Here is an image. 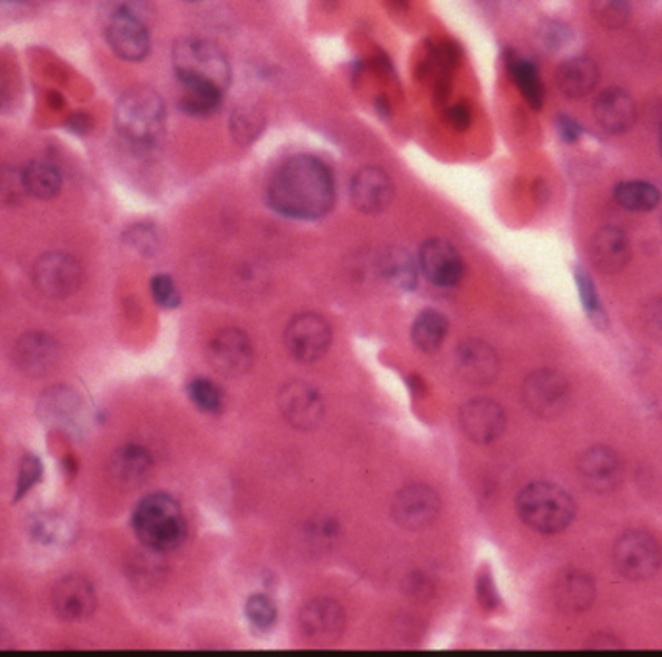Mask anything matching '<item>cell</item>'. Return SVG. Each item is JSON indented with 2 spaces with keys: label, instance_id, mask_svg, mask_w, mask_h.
I'll return each mask as SVG.
<instances>
[{
  "label": "cell",
  "instance_id": "obj_1",
  "mask_svg": "<svg viewBox=\"0 0 662 657\" xmlns=\"http://www.w3.org/2000/svg\"><path fill=\"white\" fill-rule=\"evenodd\" d=\"M335 196L334 171L324 159L310 154L289 157L269 179V208L290 219L314 222L328 216Z\"/></svg>",
  "mask_w": 662,
  "mask_h": 657
},
{
  "label": "cell",
  "instance_id": "obj_2",
  "mask_svg": "<svg viewBox=\"0 0 662 657\" xmlns=\"http://www.w3.org/2000/svg\"><path fill=\"white\" fill-rule=\"evenodd\" d=\"M132 526L144 546L156 553H169L179 549L188 533L182 508L171 494L165 493L146 497L136 507Z\"/></svg>",
  "mask_w": 662,
  "mask_h": 657
},
{
  "label": "cell",
  "instance_id": "obj_3",
  "mask_svg": "<svg viewBox=\"0 0 662 657\" xmlns=\"http://www.w3.org/2000/svg\"><path fill=\"white\" fill-rule=\"evenodd\" d=\"M151 8L146 0H109L105 38L112 52L128 62H140L151 49Z\"/></svg>",
  "mask_w": 662,
  "mask_h": 657
},
{
  "label": "cell",
  "instance_id": "obj_4",
  "mask_svg": "<svg viewBox=\"0 0 662 657\" xmlns=\"http://www.w3.org/2000/svg\"><path fill=\"white\" fill-rule=\"evenodd\" d=\"M165 104L161 96L151 88L138 86L128 90L117 104L115 122L120 135L135 146H156L165 133Z\"/></svg>",
  "mask_w": 662,
  "mask_h": 657
},
{
  "label": "cell",
  "instance_id": "obj_5",
  "mask_svg": "<svg viewBox=\"0 0 662 657\" xmlns=\"http://www.w3.org/2000/svg\"><path fill=\"white\" fill-rule=\"evenodd\" d=\"M517 514L531 530L559 533L575 518V502L566 489L554 483L536 481L517 494Z\"/></svg>",
  "mask_w": 662,
  "mask_h": 657
},
{
  "label": "cell",
  "instance_id": "obj_6",
  "mask_svg": "<svg viewBox=\"0 0 662 657\" xmlns=\"http://www.w3.org/2000/svg\"><path fill=\"white\" fill-rule=\"evenodd\" d=\"M172 67L179 82H208L221 90H227L231 84V65L227 55L208 39H179L172 47Z\"/></svg>",
  "mask_w": 662,
  "mask_h": 657
},
{
  "label": "cell",
  "instance_id": "obj_7",
  "mask_svg": "<svg viewBox=\"0 0 662 657\" xmlns=\"http://www.w3.org/2000/svg\"><path fill=\"white\" fill-rule=\"evenodd\" d=\"M661 547L648 531H625L614 546V567L633 582L655 576L661 568Z\"/></svg>",
  "mask_w": 662,
  "mask_h": 657
},
{
  "label": "cell",
  "instance_id": "obj_8",
  "mask_svg": "<svg viewBox=\"0 0 662 657\" xmlns=\"http://www.w3.org/2000/svg\"><path fill=\"white\" fill-rule=\"evenodd\" d=\"M285 347L300 363L324 357L332 345L328 321L316 313H300L290 318L284 334Z\"/></svg>",
  "mask_w": 662,
  "mask_h": 657
},
{
  "label": "cell",
  "instance_id": "obj_9",
  "mask_svg": "<svg viewBox=\"0 0 662 657\" xmlns=\"http://www.w3.org/2000/svg\"><path fill=\"white\" fill-rule=\"evenodd\" d=\"M523 402L539 418H559L570 404V384L556 371H535L523 384Z\"/></svg>",
  "mask_w": 662,
  "mask_h": 657
},
{
  "label": "cell",
  "instance_id": "obj_10",
  "mask_svg": "<svg viewBox=\"0 0 662 657\" xmlns=\"http://www.w3.org/2000/svg\"><path fill=\"white\" fill-rule=\"evenodd\" d=\"M82 266L67 253L43 254L33 266V284L51 300H65L80 287Z\"/></svg>",
  "mask_w": 662,
  "mask_h": 657
},
{
  "label": "cell",
  "instance_id": "obj_11",
  "mask_svg": "<svg viewBox=\"0 0 662 657\" xmlns=\"http://www.w3.org/2000/svg\"><path fill=\"white\" fill-rule=\"evenodd\" d=\"M208 359L217 373L227 379H237L253 366V342L243 330H221L209 342Z\"/></svg>",
  "mask_w": 662,
  "mask_h": 657
},
{
  "label": "cell",
  "instance_id": "obj_12",
  "mask_svg": "<svg viewBox=\"0 0 662 657\" xmlns=\"http://www.w3.org/2000/svg\"><path fill=\"white\" fill-rule=\"evenodd\" d=\"M277 405L285 421L295 429L310 431L324 419V402L318 390L308 382L290 381L277 394Z\"/></svg>",
  "mask_w": 662,
  "mask_h": 657
},
{
  "label": "cell",
  "instance_id": "obj_13",
  "mask_svg": "<svg viewBox=\"0 0 662 657\" xmlns=\"http://www.w3.org/2000/svg\"><path fill=\"white\" fill-rule=\"evenodd\" d=\"M418 268L436 287H454L462 282L465 262L460 251L444 239H428L418 251Z\"/></svg>",
  "mask_w": 662,
  "mask_h": 657
},
{
  "label": "cell",
  "instance_id": "obj_14",
  "mask_svg": "<svg viewBox=\"0 0 662 657\" xmlns=\"http://www.w3.org/2000/svg\"><path fill=\"white\" fill-rule=\"evenodd\" d=\"M438 512V493L423 483L402 489L395 494L394 507H392L395 522L403 526L405 530H423L436 520Z\"/></svg>",
  "mask_w": 662,
  "mask_h": 657
},
{
  "label": "cell",
  "instance_id": "obj_15",
  "mask_svg": "<svg viewBox=\"0 0 662 657\" xmlns=\"http://www.w3.org/2000/svg\"><path fill=\"white\" fill-rule=\"evenodd\" d=\"M394 183L379 167H363L350 180V203L366 216H376L394 200Z\"/></svg>",
  "mask_w": 662,
  "mask_h": 657
},
{
  "label": "cell",
  "instance_id": "obj_16",
  "mask_svg": "<svg viewBox=\"0 0 662 657\" xmlns=\"http://www.w3.org/2000/svg\"><path fill=\"white\" fill-rule=\"evenodd\" d=\"M460 423L467 439L478 444L496 441L506 429V413L494 400L475 398L463 405Z\"/></svg>",
  "mask_w": 662,
  "mask_h": 657
},
{
  "label": "cell",
  "instance_id": "obj_17",
  "mask_svg": "<svg viewBox=\"0 0 662 657\" xmlns=\"http://www.w3.org/2000/svg\"><path fill=\"white\" fill-rule=\"evenodd\" d=\"M580 478L583 486L595 493H611L622 481V462L611 449L595 447L581 454Z\"/></svg>",
  "mask_w": 662,
  "mask_h": 657
},
{
  "label": "cell",
  "instance_id": "obj_18",
  "mask_svg": "<svg viewBox=\"0 0 662 657\" xmlns=\"http://www.w3.org/2000/svg\"><path fill=\"white\" fill-rule=\"evenodd\" d=\"M93 586L82 576H67L52 590V607L65 620H83L96 611Z\"/></svg>",
  "mask_w": 662,
  "mask_h": 657
},
{
  "label": "cell",
  "instance_id": "obj_19",
  "mask_svg": "<svg viewBox=\"0 0 662 657\" xmlns=\"http://www.w3.org/2000/svg\"><path fill=\"white\" fill-rule=\"evenodd\" d=\"M593 115L604 133L622 135L635 122V101L622 88H611L596 98Z\"/></svg>",
  "mask_w": 662,
  "mask_h": 657
},
{
  "label": "cell",
  "instance_id": "obj_20",
  "mask_svg": "<svg viewBox=\"0 0 662 657\" xmlns=\"http://www.w3.org/2000/svg\"><path fill=\"white\" fill-rule=\"evenodd\" d=\"M630 256H632L630 239L617 227H612V225L603 227L591 241V261L595 264V268L603 274L612 276V274L622 272L628 266Z\"/></svg>",
  "mask_w": 662,
  "mask_h": 657
},
{
  "label": "cell",
  "instance_id": "obj_21",
  "mask_svg": "<svg viewBox=\"0 0 662 657\" xmlns=\"http://www.w3.org/2000/svg\"><path fill=\"white\" fill-rule=\"evenodd\" d=\"M457 371L463 381L471 384H488L496 379L500 371V359L491 345L481 340H467L457 350Z\"/></svg>",
  "mask_w": 662,
  "mask_h": 657
},
{
  "label": "cell",
  "instance_id": "obj_22",
  "mask_svg": "<svg viewBox=\"0 0 662 657\" xmlns=\"http://www.w3.org/2000/svg\"><path fill=\"white\" fill-rule=\"evenodd\" d=\"M300 627L308 638L318 643H329L342 635L345 615L342 607L332 599H314L300 612Z\"/></svg>",
  "mask_w": 662,
  "mask_h": 657
},
{
  "label": "cell",
  "instance_id": "obj_23",
  "mask_svg": "<svg viewBox=\"0 0 662 657\" xmlns=\"http://www.w3.org/2000/svg\"><path fill=\"white\" fill-rule=\"evenodd\" d=\"M16 365L26 374H43L51 371L57 359L59 347L49 334L31 332L18 342L14 352Z\"/></svg>",
  "mask_w": 662,
  "mask_h": 657
},
{
  "label": "cell",
  "instance_id": "obj_24",
  "mask_svg": "<svg viewBox=\"0 0 662 657\" xmlns=\"http://www.w3.org/2000/svg\"><path fill=\"white\" fill-rule=\"evenodd\" d=\"M554 601L560 611L570 615L585 611L595 601V584L587 572L566 570L554 584Z\"/></svg>",
  "mask_w": 662,
  "mask_h": 657
},
{
  "label": "cell",
  "instance_id": "obj_25",
  "mask_svg": "<svg viewBox=\"0 0 662 657\" xmlns=\"http://www.w3.org/2000/svg\"><path fill=\"white\" fill-rule=\"evenodd\" d=\"M151 471V455L148 450L138 444H128L117 450L109 463V475L115 486L122 489H135L142 486L144 479L148 478Z\"/></svg>",
  "mask_w": 662,
  "mask_h": 657
},
{
  "label": "cell",
  "instance_id": "obj_26",
  "mask_svg": "<svg viewBox=\"0 0 662 657\" xmlns=\"http://www.w3.org/2000/svg\"><path fill=\"white\" fill-rule=\"evenodd\" d=\"M599 82V67L589 57H573L560 65L556 84L567 99L587 98Z\"/></svg>",
  "mask_w": 662,
  "mask_h": 657
},
{
  "label": "cell",
  "instance_id": "obj_27",
  "mask_svg": "<svg viewBox=\"0 0 662 657\" xmlns=\"http://www.w3.org/2000/svg\"><path fill=\"white\" fill-rule=\"evenodd\" d=\"M182 88L180 94V109L188 117H209L221 109L224 105L225 90L217 88L214 84L194 82L185 80L179 82Z\"/></svg>",
  "mask_w": 662,
  "mask_h": 657
},
{
  "label": "cell",
  "instance_id": "obj_28",
  "mask_svg": "<svg viewBox=\"0 0 662 657\" xmlns=\"http://www.w3.org/2000/svg\"><path fill=\"white\" fill-rule=\"evenodd\" d=\"M379 274L387 284L403 292L415 290L418 277V262L403 248H389L378 262Z\"/></svg>",
  "mask_w": 662,
  "mask_h": 657
},
{
  "label": "cell",
  "instance_id": "obj_29",
  "mask_svg": "<svg viewBox=\"0 0 662 657\" xmlns=\"http://www.w3.org/2000/svg\"><path fill=\"white\" fill-rule=\"evenodd\" d=\"M22 185L28 195L36 196L39 200H49L59 195L62 177L59 169L46 159H33L23 167Z\"/></svg>",
  "mask_w": 662,
  "mask_h": 657
},
{
  "label": "cell",
  "instance_id": "obj_30",
  "mask_svg": "<svg viewBox=\"0 0 662 657\" xmlns=\"http://www.w3.org/2000/svg\"><path fill=\"white\" fill-rule=\"evenodd\" d=\"M447 330H449V324H447L446 316L438 313V311L428 308V311L418 314L415 322H413L411 336H413V342L421 352L434 353L438 352L439 347L444 345Z\"/></svg>",
  "mask_w": 662,
  "mask_h": 657
},
{
  "label": "cell",
  "instance_id": "obj_31",
  "mask_svg": "<svg viewBox=\"0 0 662 657\" xmlns=\"http://www.w3.org/2000/svg\"><path fill=\"white\" fill-rule=\"evenodd\" d=\"M507 68L514 76L515 84L523 94V98L527 99V104L533 109H541L544 101V88L535 65L531 60L514 55L512 59L507 60Z\"/></svg>",
  "mask_w": 662,
  "mask_h": 657
},
{
  "label": "cell",
  "instance_id": "obj_32",
  "mask_svg": "<svg viewBox=\"0 0 662 657\" xmlns=\"http://www.w3.org/2000/svg\"><path fill=\"white\" fill-rule=\"evenodd\" d=\"M41 410H43V421L51 423L55 426H67L75 423V418H78V398L67 389H55L43 396L41 402Z\"/></svg>",
  "mask_w": 662,
  "mask_h": 657
},
{
  "label": "cell",
  "instance_id": "obj_33",
  "mask_svg": "<svg viewBox=\"0 0 662 657\" xmlns=\"http://www.w3.org/2000/svg\"><path fill=\"white\" fill-rule=\"evenodd\" d=\"M617 204L624 209L630 212H649V209L655 208L661 195L653 185L643 183V180H625L620 183L616 187Z\"/></svg>",
  "mask_w": 662,
  "mask_h": 657
},
{
  "label": "cell",
  "instance_id": "obj_34",
  "mask_svg": "<svg viewBox=\"0 0 662 657\" xmlns=\"http://www.w3.org/2000/svg\"><path fill=\"white\" fill-rule=\"evenodd\" d=\"M575 282H577L581 303H583V308H585V313H587L589 318H591V322L595 324L596 329H606L609 318H606V311H604L603 303H601V297H599V293H596V287L595 284H593V280H591V276H589L587 272H583V269H575Z\"/></svg>",
  "mask_w": 662,
  "mask_h": 657
},
{
  "label": "cell",
  "instance_id": "obj_35",
  "mask_svg": "<svg viewBox=\"0 0 662 657\" xmlns=\"http://www.w3.org/2000/svg\"><path fill=\"white\" fill-rule=\"evenodd\" d=\"M188 396L198 410L206 411V413H217L224 408V392L216 382L208 381V379H194L188 384Z\"/></svg>",
  "mask_w": 662,
  "mask_h": 657
},
{
  "label": "cell",
  "instance_id": "obj_36",
  "mask_svg": "<svg viewBox=\"0 0 662 657\" xmlns=\"http://www.w3.org/2000/svg\"><path fill=\"white\" fill-rule=\"evenodd\" d=\"M591 8L596 22L609 30H617L625 26L632 12L630 0H593Z\"/></svg>",
  "mask_w": 662,
  "mask_h": 657
},
{
  "label": "cell",
  "instance_id": "obj_37",
  "mask_svg": "<svg viewBox=\"0 0 662 657\" xmlns=\"http://www.w3.org/2000/svg\"><path fill=\"white\" fill-rule=\"evenodd\" d=\"M246 619L260 633H268L276 625L277 609L274 599L268 596H253L246 601Z\"/></svg>",
  "mask_w": 662,
  "mask_h": 657
},
{
  "label": "cell",
  "instance_id": "obj_38",
  "mask_svg": "<svg viewBox=\"0 0 662 657\" xmlns=\"http://www.w3.org/2000/svg\"><path fill=\"white\" fill-rule=\"evenodd\" d=\"M261 127H264V120L253 109H237V111L233 112L231 133L237 143H253L254 138L260 133Z\"/></svg>",
  "mask_w": 662,
  "mask_h": 657
},
{
  "label": "cell",
  "instance_id": "obj_39",
  "mask_svg": "<svg viewBox=\"0 0 662 657\" xmlns=\"http://www.w3.org/2000/svg\"><path fill=\"white\" fill-rule=\"evenodd\" d=\"M151 295H154L157 305L164 306V308H177L180 305L179 287L175 284V280L167 274H157L151 280Z\"/></svg>",
  "mask_w": 662,
  "mask_h": 657
},
{
  "label": "cell",
  "instance_id": "obj_40",
  "mask_svg": "<svg viewBox=\"0 0 662 657\" xmlns=\"http://www.w3.org/2000/svg\"><path fill=\"white\" fill-rule=\"evenodd\" d=\"M41 478V463L36 455H26L20 463V473H18V487H16L14 501H20L23 494L30 491L31 487L38 483Z\"/></svg>",
  "mask_w": 662,
  "mask_h": 657
},
{
  "label": "cell",
  "instance_id": "obj_41",
  "mask_svg": "<svg viewBox=\"0 0 662 657\" xmlns=\"http://www.w3.org/2000/svg\"><path fill=\"white\" fill-rule=\"evenodd\" d=\"M476 596H478V601L486 609H494V607L500 606L498 591H496V584L492 580L491 572H483L481 578H478V582H476Z\"/></svg>",
  "mask_w": 662,
  "mask_h": 657
},
{
  "label": "cell",
  "instance_id": "obj_42",
  "mask_svg": "<svg viewBox=\"0 0 662 657\" xmlns=\"http://www.w3.org/2000/svg\"><path fill=\"white\" fill-rule=\"evenodd\" d=\"M130 241H132V245H135L138 251H142L144 254L156 253L157 235L151 227H146V225L136 227L135 233L130 235Z\"/></svg>",
  "mask_w": 662,
  "mask_h": 657
},
{
  "label": "cell",
  "instance_id": "obj_43",
  "mask_svg": "<svg viewBox=\"0 0 662 657\" xmlns=\"http://www.w3.org/2000/svg\"><path fill=\"white\" fill-rule=\"evenodd\" d=\"M446 117L452 127L460 128V130H465V128L470 127L471 111L470 107L465 104H457L454 107H449Z\"/></svg>",
  "mask_w": 662,
  "mask_h": 657
},
{
  "label": "cell",
  "instance_id": "obj_44",
  "mask_svg": "<svg viewBox=\"0 0 662 657\" xmlns=\"http://www.w3.org/2000/svg\"><path fill=\"white\" fill-rule=\"evenodd\" d=\"M409 588L411 594H418L421 598H425L426 591H431V586H428L425 576H413L409 580Z\"/></svg>",
  "mask_w": 662,
  "mask_h": 657
},
{
  "label": "cell",
  "instance_id": "obj_45",
  "mask_svg": "<svg viewBox=\"0 0 662 657\" xmlns=\"http://www.w3.org/2000/svg\"><path fill=\"white\" fill-rule=\"evenodd\" d=\"M649 322H651V329L655 330V332H661L662 334V303H659L656 308H651Z\"/></svg>",
  "mask_w": 662,
  "mask_h": 657
},
{
  "label": "cell",
  "instance_id": "obj_46",
  "mask_svg": "<svg viewBox=\"0 0 662 657\" xmlns=\"http://www.w3.org/2000/svg\"><path fill=\"white\" fill-rule=\"evenodd\" d=\"M7 101H8L7 84H4V80H2V78H0V109H2V107H4V104H7Z\"/></svg>",
  "mask_w": 662,
  "mask_h": 657
},
{
  "label": "cell",
  "instance_id": "obj_47",
  "mask_svg": "<svg viewBox=\"0 0 662 657\" xmlns=\"http://www.w3.org/2000/svg\"><path fill=\"white\" fill-rule=\"evenodd\" d=\"M187 2H201V0H187Z\"/></svg>",
  "mask_w": 662,
  "mask_h": 657
},
{
  "label": "cell",
  "instance_id": "obj_48",
  "mask_svg": "<svg viewBox=\"0 0 662 657\" xmlns=\"http://www.w3.org/2000/svg\"><path fill=\"white\" fill-rule=\"evenodd\" d=\"M661 156H662V143H661Z\"/></svg>",
  "mask_w": 662,
  "mask_h": 657
}]
</instances>
